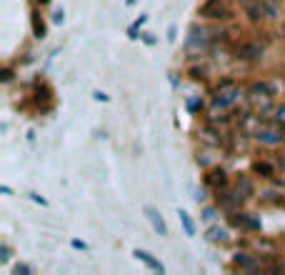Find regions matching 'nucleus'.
<instances>
[{"mask_svg":"<svg viewBox=\"0 0 285 275\" xmlns=\"http://www.w3.org/2000/svg\"><path fill=\"white\" fill-rule=\"evenodd\" d=\"M35 3H38L40 8H43V5H48V3H50V0H35Z\"/></svg>","mask_w":285,"mask_h":275,"instance_id":"36","label":"nucleus"},{"mask_svg":"<svg viewBox=\"0 0 285 275\" xmlns=\"http://www.w3.org/2000/svg\"><path fill=\"white\" fill-rule=\"evenodd\" d=\"M70 245H73L75 250H88V245H85L83 240H70Z\"/></svg>","mask_w":285,"mask_h":275,"instance_id":"31","label":"nucleus"},{"mask_svg":"<svg viewBox=\"0 0 285 275\" xmlns=\"http://www.w3.org/2000/svg\"><path fill=\"white\" fill-rule=\"evenodd\" d=\"M143 213H145V218L150 220L153 230H155L158 235H160V238L168 235V225H165V220H163V215H160V210H158V208H153V205H145V208H143Z\"/></svg>","mask_w":285,"mask_h":275,"instance_id":"8","label":"nucleus"},{"mask_svg":"<svg viewBox=\"0 0 285 275\" xmlns=\"http://www.w3.org/2000/svg\"><path fill=\"white\" fill-rule=\"evenodd\" d=\"M233 263H235L238 268H243V270H258V268H260L258 258L250 256V253H235V256H233Z\"/></svg>","mask_w":285,"mask_h":275,"instance_id":"14","label":"nucleus"},{"mask_svg":"<svg viewBox=\"0 0 285 275\" xmlns=\"http://www.w3.org/2000/svg\"><path fill=\"white\" fill-rule=\"evenodd\" d=\"M278 93V83H268V80H258L250 85V95H275Z\"/></svg>","mask_w":285,"mask_h":275,"instance_id":"15","label":"nucleus"},{"mask_svg":"<svg viewBox=\"0 0 285 275\" xmlns=\"http://www.w3.org/2000/svg\"><path fill=\"white\" fill-rule=\"evenodd\" d=\"M35 103H50V100H53V90H50V85H48V83H38V85H35Z\"/></svg>","mask_w":285,"mask_h":275,"instance_id":"17","label":"nucleus"},{"mask_svg":"<svg viewBox=\"0 0 285 275\" xmlns=\"http://www.w3.org/2000/svg\"><path fill=\"white\" fill-rule=\"evenodd\" d=\"M195 203H205V198H208V193H205V190H195Z\"/></svg>","mask_w":285,"mask_h":275,"instance_id":"29","label":"nucleus"},{"mask_svg":"<svg viewBox=\"0 0 285 275\" xmlns=\"http://www.w3.org/2000/svg\"><path fill=\"white\" fill-rule=\"evenodd\" d=\"M235 193L243 198V200H250V198L255 195V185H253V180H250L245 173H240L238 180H235Z\"/></svg>","mask_w":285,"mask_h":275,"instance_id":"11","label":"nucleus"},{"mask_svg":"<svg viewBox=\"0 0 285 275\" xmlns=\"http://www.w3.org/2000/svg\"><path fill=\"white\" fill-rule=\"evenodd\" d=\"M255 140L263 143V145H283L285 135L280 130H275V128H260V130L255 133Z\"/></svg>","mask_w":285,"mask_h":275,"instance_id":"9","label":"nucleus"},{"mask_svg":"<svg viewBox=\"0 0 285 275\" xmlns=\"http://www.w3.org/2000/svg\"><path fill=\"white\" fill-rule=\"evenodd\" d=\"M205 238H208L210 243H230V230L228 228H223V225H208V230H205Z\"/></svg>","mask_w":285,"mask_h":275,"instance_id":"12","label":"nucleus"},{"mask_svg":"<svg viewBox=\"0 0 285 275\" xmlns=\"http://www.w3.org/2000/svg\"><path fill=\"white\" fill-rule=\"evenodd\" d=\"M215 198H218V208H220V210H225V213H235V210H240V208H243V203H245L243 198L238 195L235 190H230V188L218 190Z\"/></svg>","mask_w":285,"mask_h":275,"instance_id":"6","label":"nucleus"},{"mask_svg":"<svg viewBox=\"0 0 285 275\" xmlns=\"http://www.w3.org/2000/svg\"><path fill=\"white\" fill-rule=\"evenodd\" d=\"M228 220H230V225H233V228H240V230H248V233H260V230H263L260 218L253 215V213L235 210V213H228Z\"/></svg>","mask_w":285,"mask_h":275,"instance_id":"3","label":"nucleus"},{"mask_svg":"<svg viewBox=\"0 0 285 275\" xmlns=\"http://www.w3.org/2000/svg\"><path fill=\"white\" fill-rule=\"evenodd\" d=\"M203 183H205V188L213 190V193L230 188V178H228V173H225V168H208V170H205V178H203Z\"/></svg>","mask_w":285,"mask_h":275,"instance_id":"4","label":"nucleus"},{"mask_svg":"<svg viewBox=\"0 0 285 275\" xmlns=\"http://www.w3.org/2000/svg\"><path fill=\"white\" fill-rule=\"evenodd\" d=\"M198 15L203 20H215V23H228L235 13H233V5L230 0H205L200 8H198Z\"/></svg>","mask_w":285,"mask_h":275,"instance_id":"2","label":"nucleus"},{"mask_svg":"<svg viewBox=\"0 0 285 275\" xmlns=\"http://www.w3.org/2000/svg\"><path fill=\"white\" fill-rule=\"evenodd\" d=\"M275 185H278V188H283V190H285V180H275Z\"/></svg>","mask_w":285,"mask_h":275,"instance_id":"35","label":"nucleus"},{"mask_svg":"<svg viewBox=\"0 0 285 275\" xmlns=\"http://www.w3.org/2000/svg\"><path fill=\"white\" fill-rule=\"evenodd\" d=\"M240 98H243V90H240V88H233V90H225V93H215V95H213V103H210V113L228 110V108H233Z\"/></svg>","mask_w":285,"mask_h":275,"instance_id":"5","label":"nucleus"},{"mask_svg":"<svg viewBox=\"0 0 285 275\" xmlns=\"http://www.w3.org/2000/svg\"><path fill=\"white\" fill-rule=\"evenodd\" d=\"M203 108V98H188V110L190 113H198Z\"/></svg>","mask_w":285,"mask_h":275,"instance_id":"23","label":"nucleus"},{"mask_svg":"<svg viewBox=\"0 0 285 275\" xmlns=\"http://www.w3.org/2000/svg\"><path fill=\"white\" fill-rule=\"evenodd\" d=\"M13 273H15V275H33L35 270H33L30 265H25V263H18V265L13 268Z\"/></svg>","mask_w":285,"mask_h":275,"instance_id":"22","label":"nucleus"},{"mask_svg":"<svg viewBox=\"0 0 285 275\" xmlns=\"http://www.w3.org/2000/svg\"><path fill=\"white\" fill-rule=\"evenodd\" d=\"M218 215H220V208H215V205H205V208L200 210V220L208 223V225H213V223L218 220Z\"/></svg>","mask_w":285,"mask_h":275,"instance_id":"19","label":"nucleus"},{"mask_svg":"<svg viewBox=\"0 0 285 275\" xmlns=\"http://www.w3.org/2000/svg\"><path fill=\"white\" fill-rule=\"evenodd\" d=\"M275 170H278V163H268V160H255L253 163V173L260 178H268V180L275 178Z\"/></svg>","mask_w":285,"mask_h":275,"instance_id":"13","label":"nucleus"},{"mask_svg":"<svg viewBox=\"0 0 285 275\" xmlns=\"http://www.w3.org/2000/svg\"><path fill=\"white\" fill-rule=\"evenodd\" d=\"M175 33H178L175 25H170V28H168V40H170V43H175Z\"/></svg>","mask_w":285,"mask_h":275,"instance_id":"33","label":"nucleus"},{"mask_svg":"<svg viewBox=\"0 0 285 275\" xmlns=\"http://www.w3.org/2000/svg\"><path fill=\"white\" fill-rule=\"evenodd\" d=\"M278 168H280V170L285 173V158H280V160H278Z\"/></svg>","mask_w":285,"mask_h":275,"instance_id":"34","label":"nucleus"},{"mask_svg":"<svg viewBox=\"0 0 285 275\" xmlns=\"http://www.w3.org/2000/svg\"><path fill=\"white\" fill-rule=\"evenodd\" d=\"M10 256H13V253H10V248L3 243V245H0V263H8V260H10Z\"/></svg>","mask_w":285,"mask_h":275,"instance_id":"24","label":"nucleus"},{"mask_svg":"<svg viewBox=\"0 0 285 275\" xmlns=\"http://www.w3.org/2000/svg\"><path fill=\"white\" fill-rule=\"evenodd\" d=\"M233 88H238V83H235L233 78H225V80H220V83L215 85L213 93H225V90H233Z\"/></svg>","mask_w":285,"mask_h":275,"instance_id":"21","label":"nucleus"},{"mask_svg":"<svg viewBox=\"0 0 285 275\" xmlns=\"http://www.w3.org/2000/svg\"><path fill=\"white\" fill-rule=\"evenodd\" d=\"M275 120H278V123H283L285 120V105H280V108L275 110Z\"/></svg>","mask_w":285,"mask_h":275,"instance_id":"32","label":"nucleus"},{"mask_svg":"<svg viewBox=\"0 0 285 275\" xmlns=\"http://www.w3.org/2000/svg\"><path fill=\"white\" fill-rule=\"evenodd\" d=\"M178 220H180V225H183L185 235H188V238H195V223L190 220L188 210H178Z\"/></svg>","mask_w":285,"mask_h":275,"instance_id":"18","label":"nucleus"},{"mask_svg":"<svg viewBox=\"0 0 285 275\" xmlns=\"http://www.w3.org/2000/svg\"><path fill=\"white\" fill-rule=\"evenodd\" d=\"M30 25H33V35L38 40H43L48 35V25H45V20L40 15V10H33V13H30Z\"/></svg>","mask_w":285,"mask_h":275,"instance_id":"16","label":"nucleus"},{"mask_svg":"<svg viewBox=\"0 0 285 275\" xmlns=\"http://www.w3.org/2000/svg\"><path fill=\"white\" fill-rule=\"evenodd\" d=\"M28 198H30L33 203H38V205H48V200H45V198H40L38 193H28Z\"/></svg>","mask_w":285,"mask_h":275,"instance_id":"26","label":"nucleus"},{"mask_svg":"<svg viewBox=\"0 0 285 275\" xmlns=\"http://www.w3.org/2000/svg\"><path fill=\"white\" fill-rule=\"evenodd\" d=\"M53 23L63 25V23H65V13H63V10H55V15H53Z\"/></svg>","mask_w":285,"mask_h":275,"instance_id":"28","label":"nucleus"},{"mask_svg":"<svg viewBox=\"0 0 285 275\" xmlns=\"http://www.w3.org/2000/svg\"><path fill=\"white\" fill-rule=\"evenodd\" d=\"M13 78H15V70H13V68H5V70H3V75H0L3 83H10Z\"/></svg>","mask_w":285,"mask_h":275,"instance_id":"25","label":"nucleus"},{"mask_svg":"<svg viewBox=\"0 0 285 275\" xmlns=\"http://www.w3.org/2000/svg\"><path fill=\"white\" fill-rule=\"evenodd\" d=\"M263 53H265V48L258 45V43H240L235 48V60H240V63H255V60L263 58Z\"/></svg>","mask_w":285,"mask_h":275,"instance_id":"7","label":"nucleus"},{"mask_svg":"<svg viewBox=\"0 0 285 275\" xmlns=\"http://www.w3.org/2000/svg\"><path fill=\"white\" fill-rule=\"evenodd\" d=\"M133 256H135V260L145 263V265H148L150 270H155V273H160V275L165 273V265H163V263H160V260H158L155 256H153V253H148V250H140V248H135Z\"/></svg>","mask_w":285,"mask_h":275,"instance_id":"10","label":"nucleus"},{"mask_svg":"<svg viewBox=\"0 0 285 275\" xmlns=\"http://www.w3.org/2000/svg\"><path fill=\"white\" fill-rule=\"evenodd\" d=\"M223 40H228V30H223V28L193 25L188 40H185V48L193 50V53H205V50H210L215 43H223Z\"/></svg>","mask_w":285,"mask_h":275,"instance_id":"1","label":"nucleus"},{"mask_svg":"<svg viewBox=\"0 0 285 275\" xmlns=\"http://www.w3.org/2000/svg\"><path fill=\"white\" fill-rule=\"evenodd\" d=\"M93 98L98 100V103H108V100H110L108 95H105V93H100V90H95V93H93Z\"/></svg>","mask_w":285,"mask_h":275,"instance_id":"30","label":"nucleus"},{"mask_svg":"<svg viewBox=\"0 0 285 275\" xmlns=\"http://www.w3.org/2000/svg\"><path fill=\"white\" fill-rule=\"evenodd\" d=\"M140 40H143L145 45H155V38H153V33H140Z\"/></svg>","mask_w":285,"mask_h":275,"instance_id":"27","label":"nucleus"},{"mask_svg":"<svg viewBox=\"0 0 285 275\" xmlns=\"http://www.w3.org/2000/svg\"><path fill=\"white\" fill-rule=\"evenodd\" d=\"M145 23H148V15H140V18H138V20L133 23V25L128 28V38H130V40H138V38H140L138 33H140V28H143Z\"/></svg>","mask_w":285,"mask_h":275,"instance_id":"20","label":"nucleus"}]
</instances>
